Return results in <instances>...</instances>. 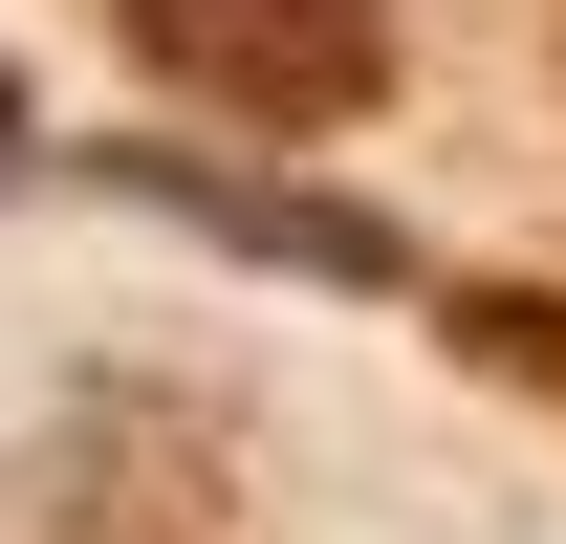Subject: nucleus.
Here are the masks:
<instances>
[{
  "mask_svg": "<svg viewBox=\"0 0 566 544\" xmlns=\"http://www.w3.org/2000/svg\"><path fill=\"white\" fill-rule=\"evenodd\" d=\"M132 44L240 132H349L392 87V0H132Z\"/></svg>",
  "mask_w": 566,
  "mask_h": 544,
  "instance_id": "f257e3e1",
  "label": "nucleus"
}]
</instances>
